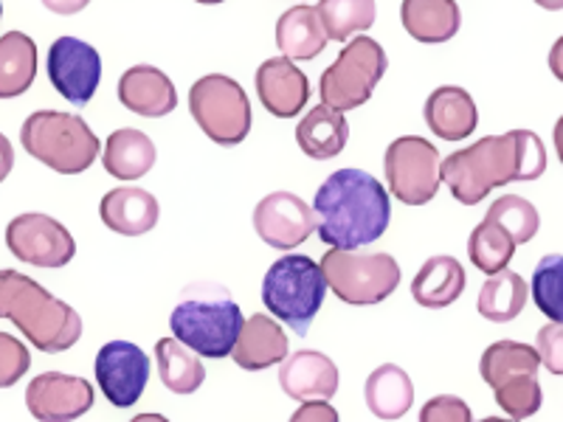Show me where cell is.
<instances>
[{"instance_id":"7bdbcfd3","label":"cell","mask_w":563,"mask_h":422,"mask_svg":"<svg viewBox=\"0 0 563 422\" xmlns=\"http://www.w3.org/2000/svg\"><path fill=\"white\" fill-rule=\"evenodd\" d=\"M552 138H555V153L563 164V115L555 122V130H552Z\"/></svg>"},{"instance_id":"60d3db41","label":"cell","mask_w":563,"mask_h":422,"mask_svg":"<svg viewBox=\"0 0 563 422\" xmlns=\"http://www.w3.org/2000/svg\"><path fill=\"white\" fill-rule=\"evenodd\" d=\"M14 167V147L12 141L7 138V135L0 133V184L9 178V173H12Z\"/></svg>"},{"instance_id":"484cf974","label":"cell","mask_w":563,"mask_h":422,"mask_svg":"<svg viewBox=\"0 0 563 422\" xmlns=\"http://www.w3.org/2000/svg\"><path fill=\"white\" fill-rule=\"evenodd\" d=\"M400 20L420 43H445L460 32L462 14L454 0H406Z\"/></svg>"},{"instance_id":"d6986e66","label":"cell","mask_w":563,"mask_h":422,"mask_svg":"<svg viewBox=\"0 0 563 422\" xmlns=\"http://www.w3.org/2000/svg\"><path fill=\"white\" fill-rule=\"evenodd\" d=\"M99 218L104 229L122 234V237H141L158 225L161 206L155 195L139 186H119L110 189L99 203Z\"/></svg>"},{"instance_id":"1f68e13d","label":"cell","mask_w":563,"mask_h":422,"mask_svg":"<svg viewBox=\"0 0 563 422\" xmlns=\"http://www.w3.org/2000/svg\"><path fill=\"white\" fill-rule=\"evenodd\" d=\"M316 9L327 40L335 43H346L352 34L366 32L378 18V7L372 0H321Z\"/></svg>"},{"instance_id":"bcb514c9","label":"cell","mask_w":563,"mask_h":422,"mask_svg":"<svg viewBox=\"0 0 563 422\" xmlns=\"http://www.w3.org/2000/svg\"><path fill=\"white\" fill-rule=\"evenodd\" d=\"M0 18H3V3H0Z\"/></svg>"},{"instance_id":"52a82bcc","label":"cell","mask_w":563,"mask_h":422,"mask_svg":"<svg viewBox=\"0 0 563 422\" xmlns=\"http://www.w3.org/2000/svg\"><path fill=\"white\" fill-rule=\"evenodd\" d=\"M243 324L245 319L240 313V304L229 296L186 299L169 315L175 341L192 349L198 358H229Z\"/></svg>"},{"instance_id":"f35d334b","label":"cell","mask_w":563,"mask_h":422,"mask_svg":"<svg viewBox=\"0 0 563 422\" xmlns=\"http://www.w3.org/2000/svg\"><path fill=\"white\" fill-rule=\"evenodd\" d=\"M536 352L547 371L563 375V324H547L538 330Z\"/></svg>"},{"instance_id":"ab89813d","label":"cell","mask_w":563,"mask_h":422,"mask_svg":"<svg viewBox=\"0 0 563 422\" xmlns=\"http://www.w3.org/2000/svg\"><path fill=\"white\" fill-rule=\"evenodd\" d=\"M288 422H341V420H339V411H335L330 403H324V400H310V403H301Z\"/></svg>"},{"instance_id":"d4e9b609","label":"cell","mask_w":563,"mask_h":422,"mask_svg":"<svg viewBox=\"0 0 563 422\" xmlns=\"http://www.w3.org/2000/svg\"><path fill=\"white\" fill-rule=\"evenodd\" d=\"M276 45L285 59H316L327 45L324 26H321L319 9L301 3L290 7L276 23Z\"/></svg>"},{"instance_id":"5bb4252c","label":"cell","mask_w":563,"mask_h":422,"mask_svg":"<svg viewBox=\"0 0 563 422\" xmlns=\"http://www.w3.org/2000/svg\"><path fill=\"white\" fill-rule=\"evenodd\" d=\"M26 409L37 422H74L93 409V386L77 375L43 371L29 384Z\"/></svg>"},{"instance_id":"f6af8a7d","label":"cell","mask_w":563,"mask_h":422,"mask_svg":"<svg viewBox=\"0 0 563 422\" xmlns=\"http://www.w3.org/2000/svg\"><path fill=\"white\" fill-rule=\"evenodd\" d=\"M482 422H516V420H510V417H487V420Z\"/></svg>"},{"instance_id":"d590c367","label":"cell","mask_w":563,"mask_h":422,"mask_svg":"<svg viewBox=\"0 0 563 422\" xmlns=\"http://www.w3.org/2000/svg\"><path fill=\"white\" fill-rule=\"evenodd\" d=\"M493 397H496L499 409H505V414L516 422L538 414V409L544 403V391H541V384H538V375L507 380L499 389H493Z\"/></svg>"},{"instance_id":"3957f363","label":"cell","mask_w":563,"mask_h":422,"mask_svg":"<svg viewBox=\"0 0 563 422\" xmlns=\"http://www.w3.org/2000/svg\"><path fill=\"white\" fill-rule=\"evenodd\" d=\"M0 319L12 321L48 355L70 349L82 338V319L77 310L18 270H0Z\"/></svg>"},{"instance_id":"83f0119b","label":"cell","mask_w":563,"mask_h":422,"mask_svg":"<svg viewBox=\"0 0 563 422\" xmlns=\"http://www.w3.org/2000/svg\"><path fill=\"white\" fill-rule=\"evenodd\" d=\"M37 77V45L29 34L9 32L0 37V99L26 93Z\"/></svg>"},{"instance_id":"4fadbf2b","label":"cell","mask_w":563,"mask_h":422,"mask_svg":"<svg viewBox=\"0 0 563 422\" xmlns=\"http://www.w3.org/2000/svg\"><path fill=\"white\" fill-rule=\"evenodd\" d=\"M93 371L99 389L115 409H133L150 384V358L130 341H108L99 349Z\"/></svg>"},{"instance_id":"9c48e42d","label":"cell","mask_w":563,"mask_h":422,"mask_svg":"<svg viewBox=\"0 0 563 422\" xmlns=\"http://www.w3.org/2000/svg\"><path fill=\"white\" fill-rule=\"evenodd\" d=\"M189 113L220 147H238L251 133V102L243 85L223 74L200 77L189 88Z\"/></svg>"},{"instance_id":"603a6c76","label":"cell","mask_w":563,"mask_h":422,"mask_svg":"<svg viewBox=\"0 0 563 422\" xmlns=\"http://www.w3.org/2000/svg\"><path fill=\"white\" fill-rule=\"evenodd\" d=\"M346 138H350V124L344 113L327 104L308 110V115H301V122L296 124V144L313 160H330L344 153Z\"/></svg>"},{"instance_id":"e0dca14e","label":"cell","mask_w":563,"mask_h":422,"mask_svg":"<svg viewBox=\"0 0 563 422\" xmlns=\"http://www.w3.org/2000/svg\"><path fill=\"white\" fill-rule=\"evenodd\" d=\"M279 386L285 395L301 403L310 400L330 403L339 391V366L324 352L301 349L279 364Z\"/></svg>"},{"instance_id":"5b68a950","label":"cell","mask_w":563,"mask_h":422,"mask_svg":"<svg viewBox=\"0 0 563 422\" xmlns=\"http://www.w3.org/2000/svg\"><path fill=\"white\" fill-rule=\"evenodd\" d=\"M327 296V281L319 265L305 254H285L263 279V301L276 321L296 335H308Z\"/></svg>"},{"instance_id":"ba28073f","label":"cell","mask_w":563,"mask_h":422,"mask_svg":"<svg viewBox=\"0 0 563 422\" xmlns=\"http://www.w3.org/2000/svg\"><path fill=\"white\" fill-rule=\"evenodd\" d=\"M386 68H389V57H386L384 45L378 40H350L341 48L339 59L321 74V104L339 110V113L361 108V104L369 102L378 82L384 79Z\"/></svg>"},{"instance_id":"277c9868","label":"cell","mask_w":563,"mask_h":422,"mask_svg":"<svg viewBox=\"0 0 563 422\" xmlns=\"http://www.w3.org/2000/svg\"><path fill=\"white\" fill-rule=\"evenodd\" d=\"M20 144L59 175H79L99 158V138L82 115L37 110L20 127Z\"/></svg>"},{"instance_id":"6da1fadb","label":"cell","mask_w":563,"mask_h":422,"mask_svg":"<svg viewBox=\"0 0 563 422\" xmlns=\"http://www.w3.org/2000/svg\"><path fill=\"white\" fill-rule=\"evenodd\" d=\"M547 173V149L532 130L487 135L442 160L440 178L460 203L476 206L496 186L512 180H538Z\"/></svg>"},{"instance_id":"74e56055","label":"cell","mask_w":563,"mask_h":422,"mask_svg":"<svg viewBox=\"0 0 563 422\" xmlns=\"http://www.w3.org/2000/svg\"><path fill=\"white\" fill-rule=\"evenodd\" d=\"M420 422H474L471 406L456 395L431 397L420 409Z\"/></svg>"},{"instance_id":"ac0fdd59","label":"cell","mask_w":563,"mask_h":422,"mask_svg":"<svg viewBox=\"0 0 563 422\" xmlns=\"http://www.w3.org/2000/svg\"><path fill=\"white\" fill-rule=\"evenodd\" d=\"M119 102L141 119H161L178 108V90L155 65H133L119 79Z\"/></svg>"},{"instance_id":"f1b7e54d","label":"cell","mask_w":563,"mask_h":422,"mask_svg":"<svg viewBox=\"0 0 563 422\" xmlns=\"http://www.w3.org/2000/svg\"><path fill=\"white\" fill-rule=\"evenodd\" d=\"M538 366H541V358L536 346L521 344V341H496L482 352L479 375L490 389H499L507 380L538 375Z\"/></svg>"},{"instance_id":"4dcf8cb0","label":"cell","mask_w":563,"mask_h":422,"mask_svg":"<svg viewBox=\"0 0 563 422\" xmlns=\"http://www.w3.org/2000/svg\"><path fill=\"white\" fill-rule=\"evenodd\" d=\"M527 296H530L527 281L519 274H512V270H501L496 276H487L479 290L476 310H479L482 319L507 324V321L519 319L521 310L527 308Z\"/></svg>"},{"instance_id":"44dd1931","label":"cell","mask_w":563,"mask_h":422,"mask_svg":"<svg viewBox=\"0 0 563 422\" xmlns=\"http://www.w3.org/2000/svg\"><path fill=\"white\" fill-rule=\"evenodd\" d=\"M426 124L437 138L445 141H462L474 135L476 124H479L474 97L465 88L442 85L426 99Z\"/></svg>"},{"instance_id":"e575fe53","label":"cell","mask_w":563,"mask_h":422,"mask_svg":"<svg viewBox=\"0 0 563 422\" xmlns=\"http://www.w3.org/2000/svg\"><path fill=\"white\" fill-rule=\"evenodd\" d=\"M532 301L550 319V324H563V256L550 254L536 265L532 274Z\"/></svg>"},{"instance_id":"cb8c5ba5","label":"cell","mask_w":563,"mask_h":422,"mask_svg":"<svg viewBox=\"0 0 563 422\" xmlns=\"http://www.w3.org/2000/svg\"><path fill=\"white\" fill-rule=\"evenodd\" d=\"M155 144L147 133L135 127H122L104 141V173L115 180H139L155 167Z\"/></svg>"},{"instance_id":"d6a6232c","label":"cell","mask_w":563,"mask_h":422,"mask_svg":"<svg viewBox=\"0 0 563 422\" xmlns=\"http://www.w3.org/2000/svg\"><path fill=\"white\" fill-rule=\"evenodd\" d=\"M512 254H516V243H512L510 234H505L496 223L482 220V223L471 231L467 256H471V263H474L482 274L496 276L501 274V270H507Z\"/></svg>"},{"instance_id":"b9f144b4","label":"cell","mask_w":563,"mask_h":422,"mask_svg":"<svg viewBox=\"0 0 563 422\" xmlns=\"http://www.w3.org/2000/svg\"><path fill=\"white\" fill-rule=\"evenodd\" d=\"M550 70L555 74V79H561V82H563V37H558L555 45H552Z\"/></svg>"},{"instance_id":"f546056e","label":"cell","mask_w":563,"mask_h":422,"mask_svg":"<svg viewBox=\"0 0 563 422\" xmlns=\"http://www.w3.org/2000/svg\"><path fill=\"white\" fill-rule=\"evenodd\" d=\"M155 364L161 380L173 395H195L206 380L203 360L175 338H161L155 344Z\"/></svg>"},{"instance_id":"7402d4cb","label":"cell","mask_w":563,"mask_h":422,"mask_svg":"<svg viewBox=\"0 0 563 422\" xmlns=\"http://www.w3.org/2000/svg\"><path fill=\"white\" fill-rule=\"evenodd\" d=\"M465 268L454 256H431L417 270L415 281H411V296L417 304L429 310H442L454 304L462 293H465Z\"/></svg>"},{"instance_id":"ffe728a7","label":"cell","mask_w":563,"mask_h":422,"mask_svg":"<svg viewBox=\"0 0 563 422\" xmlns=\"http://www.w3.org/2000/svg\"><path fill=\"white\" fill-rule=\"evenodd\" d=\"M231 358L245 371L268 369V366H276L288 358V335H285L279 321L271 319V315H251L240 330Z\"/></svg>"},{"instance_id":"8992f818","label":"cell","mask_w":563,"mask_h":422,"mask_svg":"<svg viewBox=\"0 0 563 422\" xmlns=\"http://www.w3.org/2000/svg\"><path fill=\"white\" fill-rule=\"evenodd\" d=\"M321 274L327 288L341 301L366 308L389 299L400 285V265L391 254H369V251H324Z\"/></svg>"},{"instance_id":"ee69618b","label":"cell","mask_w":563,"mask_h":422,"mask_svg":"<svg viewBox=\"0 0 563 422\" xmlns=\"http://www.w3.org/2000/svg\"><path fill=\"white\" fill-rule=\"evenodd\" d=\"M130 422H169L164 414H135Z\"/></svg>"},{"instance_id":"7a4b0ae2","label":"cell","mask_w":563,"mask_h":422,"mask_svg":"<svg viewBox=\"0 0 563 422\" xmlns=\"http://www.w3.org/2000/svg\"><path fill=\"white\" fill-rule=\"evenodd\" d=\"M316 234L335 251H355L389 229V195L364 169H339L319 186L313 200Z\"/></svg>"},{"instance_id":"8d00e7d4","label":"cell","mask_w":563,"mask_h":422,"mask_svg":"<svg viewBox=\"0 0 563 422\" xmlns=\"http://www.w3.org/2000/svg\"><path fill=\"white\" fill-rule=\"evenodd\" d=\"M32 366V355H29L26 344L18 341L14 335L0 333V389L18 384Z\"/></svg>"},{"instance_id":"8fae6325","label":"cell","mask_w":563,"mask_h":422,"mask_svg":"<svg viewBox=\"0 0 563 422\" xmlns=\"http://www.w3.org/2000/svg\"><path fill=\"white\" fill-rule=\"evenodd\" d=\"M7 245L20 263L34 268H63L77 254V243L59 220L48 214H20L7 225Z\"/></svg>"},{"instance_id":"30bf717a","label":"cell","mask_w":563,"mask_h":422,"mask_svg":"<svg viewBox=\"0 0 563 422\" xmlns=\"http://www.w3.org/2000/svg\"><path fill=\"white\" fill-rule=\"evenodd\" d=\"M440 153L420 135L391 141L384 155V173L389 192L406 206L429 203L440 189Z\"/></svg>"},{"instance_id":"9a60e30c","label":"cell","mask_w":563,"mask_h":422,"mask_svg":"<svg viewBox=\"0 0 563 422\" xmlns=\"http://www.w3.org/2000/svg\"><path fill=\"white\" fill-rule=\"evenodd\" d=\"M254 231L276 251H294L316 231L313 209L294 192H271L254 209Z\"/></svg>"},{"instance_id":"4316f807","label":"cell","mask_w":563,"mask_h":422,"mask_svg":"<svg viewBox=\"0 0 563 422\" xmlns=\"http://www.w3.org/2000/svg\"><path fill=\"white\" fill-rule=\"evenodd\" d=\"M366 406L380 420H400L415 403L411 378L397 364H384L372 371L364 386Z\"/></svg>"},{"instance_id":"836d02e7","label":"cell","mask_w":563,"mask_h":422,"mask_svg":"<svg viewBox=\"0 0 563 422\" xmlns=\"http://www.w3.org/2000/svg\"><path fill=\"white\" fill-rule=\"evenodd\" d=\"M487 223H496L505 234H510V240L516 245L530 243L532 237L541 229V218H538V209L530 200L519 198V195H505L496 203L487 209L485 214Z\"/></svg>"},{"instance_id":"7c38bea8","label":"cell","mask_w":563,"mask_h":422,"mask_svg":"<svg viewBox=\"0 0 563 422\" xmlns=\"http://www.w3.org/2000/svg\"><path fill=\"white\" fill-rule=\"evenodd\" d=\"M48 79L63 99L85 108L102 82V57L90 43L59 37L48 48Z\"/></svg>"},{"instance_id":"2e32d148","label":"cell","mask_w":563,"mask_h":422,"mask_svg":"<svg viewBox=\"0 0 563 422\" xmlns=\"http://www.w3.org/2000/svg\"><path fill=\"white\" fill-rule=\"evenodd\" d=\"M256 97L276 119H290L305 110L310 99V79L290 59L271 57L256 68Z\"/></svg>"}]
</instances>
